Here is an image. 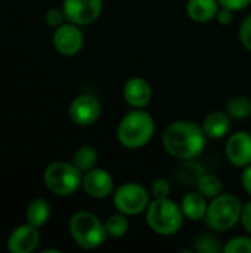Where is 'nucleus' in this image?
I'll use <instances>...</instances> for the list:
<instances>
[{"mask_svg":"<svg viewBox=\"0 0 251 253\" xmlns=\"http://www.w3.org/2000/svg\"><path fill=\"white\" fill-rule=\"evenodd\" d=\"M195 251L200 253H219L223 251L219 240L210 234H203L195 240Z\"/></svg>","mask_w":251,"mask_h":253,"instance_id":"5701e85b","label":"nucleus"},{"mask_svg":"<svg viewBox=\"0 0 251 253\" xmlns=\"http://www.w3.org/2000/svg\"><path fill=\"white\" fill-rule=\"evenodd\" d=\"M70 234L72 240L86 251L101 248L108 237L105 224L89 211H78L71 216Z\"/></svg>","mask_w":251,"mask_h":253,"instance_id":"20e7f679","label":"nucleus"},{"mask_svg":"<svg viewBox=\"0 0 251 253\" xmlns=\"http://www.w3.org/2000/svg\"><path fill=\"white\" fill-rule=\"evenodd\" d=\"M197 191L201 193L206 199H215L217 197L219 194H222L223 191V184H222V179L215 175V173H207L204 172L198 181H197Z\"/></svg>","mask_w":251,"mask_h":253,"instance_id":"6ab92c4d","label":"nucleus"},{"mask_svg":"<svg viewBox=\"0 0 251 253\" xmlns=\"http://www.w3.org/2000/svg\"><path fill=\"white\" fill-rule=\"evenodd\" d=\"M104 224H105V230H107L108 236H111L114 239L123 237L129 231V227H130L127 215H124L121 212L109 215Z\"/></svg>","mask_w":251,"mask_h":253,"instance_id":"4be33fe9","label":"nucleus"},{"mask_svg":"<svg viewBox=\"0 0 251 253\" xmlns=\"http://www.w3.org/2000/svg\"><path fill=\"white\" fill-rule=\"evenodd\" d=\"M238 37L241 44L251 52V13L241 22L238 30Z\"/></svg>","mask_w":251,"mask_h":253,"instance_id":"a878e982","label":"nucleus"},{"mask_svg":"<svg viewBox=\"0 0 251 253\" xmlns=\"http://www.w3.org/2000/svg\"><path fill=\"white\" fill-rule=\"evenodd\" d=\"M46 188L59 197H68L83 185V172L71 162H53L43 175Z\"/></svg>","mask_w":251,"mask_h":253,"instance_id":"39448f33","label":"nucleus"},{"mask_svg":"<svg viewBox=\"0 0 251 253\" xmlns=\"http://www.w3.org/2000/svg\"><path fill=\"white\" fill-rule=\"evenodd\" d=\"M251 3V0H219V4L222 7H226V9H231V10H241V9H246L249 4Z\"/></svg>","mask_w":251,"mask_h":253,"instance_id":"cd10ccee","label":"nucleus"},{"mask_svg":"<svg viewBox=\"0 0 251 253\" xmlns=\"http://www.w3.org/2000/svg\"><path fill=\"white\" fill-rule=\"evenodd\" d=\"M225 253H251V237L247 236H238L231 239L225 246Z\"/></svg>","mask_w":251,"mask_h":253,"instance_id":"b1692460","label":"nucleus"},{"mask_svg":"<svg viewBox=\"0 0 251 253\" xmlns=\"http://www.w3.org/2000/svg\"><path fill=\"white\" fill-rule=\"evenodd\" d=\"M226 113L231 116V119H237V120H244L250 117L251 99L243 95L232 96L226 104Z\"/></svg>","mask_w":251,"mask_h":253,"instance_id":"412c9836","label":"nucleus"},{"mask_svg":"<svg viewBox=\"0 0 251 253\" xmlns=\"http://www.w3.org/2000/svg\"><path fill=\"white\" fill-rule=\"evenodd\" d=\"M123 96L132 108H145L152 98L151 84L142 77H132L123 87Z\"/></svg>","mask_w":251,"mask_h":253,"instance_id":"4468645a","label":"nucleus"},{"mask_svg":"<svg viewBox=\"0 0 251 253\" xmlns=\"http://www.w3.org/2000/svg\"><path fill=\"white\" fill-rule=\"evenodd\" d=\"M146 224L158 236H173L183 225L180 205L172 199H154L146 208Z\"/></svg>","mask_w":251,"mask_h":253,"instance_id":"7ed1b4c3","label":"nucleus"},{"mask_svg":"<svg viewBox=\"0 0 251 253\" xmlns=\"http://www.w3.org/2000/svg\"><path fill=\"white\" fill-rule=\"evenodd\" d=\"M81 187L92 199H107L114 191V179L108 170L102 168H93L83 173Z\"/></svg>","mask_w":251,"mask_h":253,"instance_id":"9b49d317","label":"nucleus"},{"mask_svg":"<svg viewBox=\"0 0 251 253\" xmlns=\"http://www.w3.org/2000/svg\"><path fill=\"white\" fill-rule=\"evenodd\" d=\"M243 203L234 194H219L212 199L206 213V224L215 231H228L234 228L241 219Z\"/></svg>","mask_w":251,"mask_h":253,"instance_id":"423d86ee","label":"nucleus"},{"mask_svg":"<svg viewBox=\"0 0 251 253\" xmlns=\"http://www.w3.org/2000/svg\"><path fill=\"white\" fill-rule=\"evenodd\" d=\"M232 12H234V10H231V9H226V7H222V6H220L219 12H217V15H216L217 22H219V24H222V25H228V24H231V22H232V18H234Z\"/></svg>","mask_w":251,"mask_h":253,"instance_id":"c756f323","label":"nucleus"},{"mask_svg":"<svg viewBox=\"0 0 251 253\" xmlns=\"http://www.w3.org/2000/svg\"><path fill=\"white\" fill-rule=\"evenodd\" d=\"M219 9V0H188L186 3V15L195 22H209L215 19Z\"/></svg>","mask_w":251,"mask_h":253,"instance_id":"dca6fc26","label":"nucleus"},{"mask_svg":"<svg viewBox=\"0 0 251 253\" xmlns=\"http://www.w3.org/2000/svg\"><path fill=\"white\" fill-rule=\"evenodd\" d=\"M40 243L38 228L27 222L13 228L7 237L6 248L10 253H31L37 249Z\"/></svg>","mask_w":251,"mask_h":253,"instance_id":"f8f14e48","label":"nucleus"},{"mask_svg":"<svg viewBox=\"0 0 251 253\" xmlns=\"http://www.w3.org/2000/svg\"><path fill=\"white\" fill-rule=\"evenodd\" d=\"M41 253H61V251H58V249H44V251H41Z\"/></svg>","mask_w":251,"mask_h":253,"instance_id":"2f4dec72","label":"nucleus"},{"mask_svg":"<svg viewBox=\"0 0 251 253\" xmlns=\"http://www.w3.org/2000/svg\"><path fill=\"white\" fill-rule=\"evenodd\" d=\"M50 215H52L50 205L44 199H34L33 202H30V205L27 206V211H25L27 222L33 224L37 228L46 225L47 221L50 219Z\"/></svg>","mask_w":251,"mask_h":253,"instance_id":"a211bd4d","label":"nucleus"},{"mask_svg":"<svg viewBox=\"0 0 251 253\" xmlns=\"http://www.w3.org/2000/svg\"><path fill=\"white\" fill-rule=\"evenodd\" d=\"M53 46L58 53L64 56H74L81 52L84 46V34L80 25L72 22H64L55 28Z\"/></svg>","mask_w":251,"mask_h":253,"instance_id":"1a4fd4ad","label":"nucleus"},{"mask_svg":"<svg viewBox=\"0 0 251 253\" xmlns=\"http://www.w3.org/2000/svg\"><path fill=\"white\" fill-rule=\"evenodd\" d=\"M151 194L154 199H166L170 194V184L164 178H157L151 184Z\"/></svg>","mask_w":251,"mask_h":253,"instance_id":"393cba45","label":"nucleus"},{"mask_svg":"<svg viewBox=\"0 0 251 253\" xmlns=\"http://www.w3.org/2000/svg\"><path fill=\"white\" fill-rule=\"evenodd\" d=\"M226 159L237 168H246L251 163V133L238 130L228 138Z\"/></svg>","mask_w":251,"mask_h":253,"instance_id":"ddd939ff","label":"nucleus"},{"mask_svg":"<svg viewBox=\"0 0 251 253\" xmlns=\"http://www.w3.org/2000/svg\"><path fill=\"white\" fill-rule=\"evenodd\" d=\"M231 129V116L226 111H212L203 122V130L207 138L220 139L228 135Z\"/></svg>","mask_w":251,"mask_h":253,"instance_id":"2eb2a0df","label":"nucleus"},{"mask_svg":"<svg viewBox=\"0 0 251 253\" xmlns=\"http://www.w3.org/2000/svg\"><path fill=\"white\" fill-rule=\"evenodd\" d=\"M102 107L96 96L83 93L72 99L68 108L70 119L77 126H90L98 122Z\"/></svg>","mask_w":251,"mask_h":253,"instance_id":"9d476101","label":"nucleus"},{"mask_svg":"<svg viewBox=\"0 0 251 253\" xmlns=\"http://www.w3.org/2000/svg\"><path fill=\"white\" fill-rule=\"evenodd\" d=\"M241 182H243L244 190L251 196V163L244 168L243 175H241Z\"/></svg>","mask_w":251,"mask_h":253,"instance_id":"7c9ffc66","label":"nucleus"},{"mask_svg":"<svg viewBox=\"0 0 251 253\" xmlns=\"http://www.w3.org/2000/svg\"><path fill=\"white\" fill-rule=\"evenodd\" d=\"M241 224L244 230L251 236V200L249 203L243 205V212H241Z\"/></svg>","mask_w":251,"mask_h":253,"instance_id":"c85d7f7f","label":"nucleus"},{"mask_svg":"<svg viewBox=\"0 0 251 253\" xmlns=\"http://www.w3.org/2000/svg\"><path fill=\"white\" fill-rule=\"evenodd\" d=\"M102 0H64L62 9L68 22L75 25H90L102 13Z\"/></svg>","mask_w":251,"mask_h":253,"instance_id":"6e6552de","label":"nucleus"},{"mask_svg":"<svg viewBox=\"0 0 251 253\" xmlns=\"http://www.w3.org/2000/svg\"><path fill=\"white\" fill-rule=\"evenodd\" d=\"M155 122L143 108H133L129 111L117 127V139L127 150L143 148L154 136Z\"/></svg>","mask_w":251,"mask_h":253,"instance_id":"f03ea898","label":"nucleus"},{"mask_svg":"<svg viewBox=\"0 0 251 253\" xmlns=\"http://www.w3.org/2000/svg\"><path fill=\"white\" fill-rule=\"evenodd\" d=\"M112 203L117 212L127 216H136L149 206V191L138 182H126L114 191Z\"/></svg>","mask_w":251,"mask_h":253,"instance_id":"0eeeda50","label":"nucleus"},{"mask_svg":"<svg viewBox=\"0 0 251 253\" xmlns=\"http://www.w3.org/2000/svg\"><path fill=\"white\" fill-rule=\"evenodd\" d=\"M207 208H209L207 199L198 191L186 194L180 202L182 213H183L185 219H189V221L204 219L206 213H207Z\"/></svg>","mask_w":251,"mask_h":253,"instance_id":"f3484780","label":"nucleus"},{"mask_svg":"<svg viewBox=\"0 0 251 253\" xmlns=\"http://www.w3.org/2000/svg\"><path fill=\"white\" fill-rule=\"evenodd\" d=\"M65 19H67V16H65V13H64V9H62V7H61V9H58V7H52V9H49V10L46 12V15H44V21H46V24H47L49 27H53V28H56V27L62 25Z\"/></svg>","mask_w":251,"mask_h":253,"instance_id":"bb28decb","label":"nucleus"},{"mask_svg":"<svg viewBox=\"0 0 251 253\" xmlns=\"http://www.w3.org/2000/svg\"><path fill=\"white\" fill-rule=\"evenodd\" d=\"M207 135L203 126L189 120L172 122L163 132V147L175 159L194 160L206 148Z\"/></svg>","mask_w":251,"mask_h":253,"instance_id":"f257e3e1","label":"nucleus"},{"mask_svg":"<svg viewBox=\"0 0 251 253\" xmlns=\"http://www.w3.org/2000/svg\"><path fill=\"white\" fill-rule=\"evenodd\" d=\"M72 163L84 173L93 168H96L98 163V151L90 145H83L77 148L72 154Z\"/></svg>","mask_w":251,"mask_h":253,"instance_id":"aec40b11","label":"nucleus"}]
</instances>
